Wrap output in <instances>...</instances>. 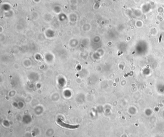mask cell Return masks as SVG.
I'll return each instance as SVG.
<instances>
[{
    "label": "cell",
    "instance_id": "cell-1",
    "mask_svg": "<svg viewBox=\"0 0 164 137\" xmlns=\"http://www.w3.org/2000/svg\"><path fill=\"white\" fill-rule=\"evenodd\" d=\"M57 123L58 124V125L62 127H65L66 129H78V127H79V125H73L68 124L65 123L63 120L61 118H58L56 121Z\"/></svg>",
    "mask_w": 164,
    "mask_h": 137
}]
</instances>
